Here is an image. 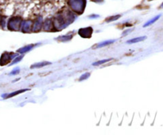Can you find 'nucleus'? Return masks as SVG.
I'll list each match as a JSON object with an SVG mask.
<instances>
[{"label": "nucleus", "mask_w": 163, "mask_h": 135, "mask_svg": "<svg viewBox=\"0 0 163 135\" xmlns=\"http://www.w3.org/2000/svg\"><path fill=\"white\" fill-rule=\"evenodd\" d=\"M9 54H10V53L5 52V53H3V55H2L1 59H0V64H1V65H5V64H6L9 61H11V60L12 58L14 57V56L9 55Z\"/></svg>", "instance_id": "nucleus-3"}, {"label": "nucleus", "mask_w": 163, "mask_h": 135, "mask_svg": "<svg viewBox=\"0 0 163 135\" xmlns=\"http://www.w3.org/2000/svg\"><path fill=\"white\" fill-rule=\"evenodd\" d=\"M111 59H108V60H103V61H100L98 62H96V63L92 64V65H95V66H97V65H100V64H103L106 63V62H108L110 61Z\"/></svg>", "instance_id": "nucleus-10"}, {"label": "nucleus", "mask_w": 163, "mask_h": 135, "mask_svg": "<svg viewBox=\"0 0 163 135\" xmlns=\"http://www.w3.org/2000/svg\"><path fill=\"white\" fill-rule=\"evenodd\" d=\"M23 57V55L22 56H21V57H19L18 58H17V59H15L14 61V62L13 63H11V64H14V63H17V62H18V61H20V60H22V58Z\"/></svg>", "instance_id": "nucleus-13"}, {"label": "nucleus", "mask_w": 163, "mask_h": 135, "mask_svg": "<svg viewBox=\"0 0 163 135\" xmlns=\"http://www.w3.org/2000/svg\"><path fill=\"white\" fill-rule=\"evenodd\" d=\"M161 17V15L159 14V15H158V16L154 17V18H153L152 19H150V21H148V22L145 24V25H143V27H147V26H149V25H150L151 24H153V23H154L156 21H158V19H159V18Z\"/></svg>", "instance_id": "nucleus-7"}, {"label": "nucleus", "mask_w": 163, "mask_h": 135, "mask_svg": "<svg viewBox=\"0 0 163 135\" xmlns=\"http://www.w3.org/2000/svg\"><path fill=\"white\" fill-rule=\"evenodd\" d=\"M28 91L27 89H22V90H19V91H14V92H13V93L9 94L7 96H6V98H11V97H14V96H15V95H19V94L22 93V92H25V91Z\"/></svg>", "instance_id": "nucleus-8"}, {"label": "nucleus", "mask_w": 163, "mask_h": 135, "mask_svg": "<svg viewBox=\"0 0 163 135\" xmlns=\"http://www.w3.org/2000/svg\"><path fill=\"white\" fill-rule=\"evenodd\" d=\"M69 4L74 11L82 13L85 6V0H69Z\"/></svg>", "instance_id": "nucleus-1"}, {"label": "nucleus", "mask_w": 163, "mask_h": 135, "mask_svg": "<svg viewBox=\"0 0 163 135\" xmlns=\"http://www.w3.org/2000/svg\"><path fill=\"white\" fill-rule=\"evenodd\" d=\"M119 18H120V15H117V16H115V18H111V19H106V21H108V22H111V21H114V20L118 19Z\"/></svg>", "instance_id": "nucleus-12"}, {"label": "nucleus", "mask_w": 163, "mask_h": 135, "mask_svg": "<svg viewBox=\"0 0 163 135\" xmlns=\"http://www.w3.org/2000/svg\"><path fill=\"white\" fill-rule=\"evenodd\" d=\"M114 41H108V42H104L103 43H101V44H98L96 46V48H100V47H103L105 46V45H108L109 44H111V43H113Z\"/></svg>", "instance_id": "nucleus-9"}, {"label": "nucleus", "mask_w": 163, "mask_h": 135, "mask_svg": "<svg viewBox=\"0 0 163 135\" xmlns=\"http://www.w3.org/2000/svg\"><path fill=\"white\" fill-rule=\"evenodd\" d=\"M147 39V37H135V38L130 39L129 41H127V44H134V43H137V42H142L144 40Z\"/></svg>", "instance_id": "nucleus-4"}, {"label": "nucleus", "mask_w": 163, "mask_h": 135, "mask_svg": "<svg viewBox=\"0 0 163 135\" xmlns=\"http://www.w3.org/2000/svg\"><path fill=\"white\" fill-rule=\"evenodd\" d=\"M34 46V45H29L27 46H25L22 48L21 49H19L18 52H20V53H25V52H28V51H30V49H32V48Z\"/></svg>", "instance_id": "nucleus-6"}, {"label": "nucleus", "mask_w": 163, "mask_h": 135, "mask_svg": "<svg viewBox=\"0 0 163 135\" xmlns=\"http://www.w3.org/2000/svg\"><path fill=\"white\" fill-rule=\"evenodd\" d=\"M161 7H162V8H163V3L162 4V6H161Z\"/></svg>", "instance_id": "nucleus-14"}, {"label": "nucleus", "mask_w": 163, "mask_h": 135, "mask_svg": "<svg viewBox=\"0 0 163 135\" xmlns=\"http://www.w3.org/2000/svg\"><path fill=\"white\" fill-rule=\"evenodd\" d=\"M79 34L83 37H90L92 33V29L91 27L84 28V29H80L79 30Z\"/></svg>", "instance_id": "nucleus-2"}, {"label": "nucleus", "mask_w": 163, "mask_h": 135, "mask_svg": "<svg viewBox=\"0 0 163 135\" xmlns=\"http://www.w3.org/2000/svg\"><path fill=\"white\" fill-rule=\"evenodd\" d=\"M48 64H50V62H40V63H38V64H33L32 66H31V69H39V68H42V67L44 66H46Z\"/></svg>", "instance_id": "nucleus-5"}, {"label": "nucleus", "mask_w": 163, "mask_h": 135, "mask_svg": "<svg viewBox=\"0 0 163 135\" xmlns=\"http://www.w3.org/2000/svg\"><path fill=\"white\" fill-rule=\"evenodd\" d=\"M89 73H85V74L83 75V76L80 78V80L81 81V80H84V79H87V78L89 77Z\"/></svg>", "instance_id": "nucleus-11"}]
</instances>
